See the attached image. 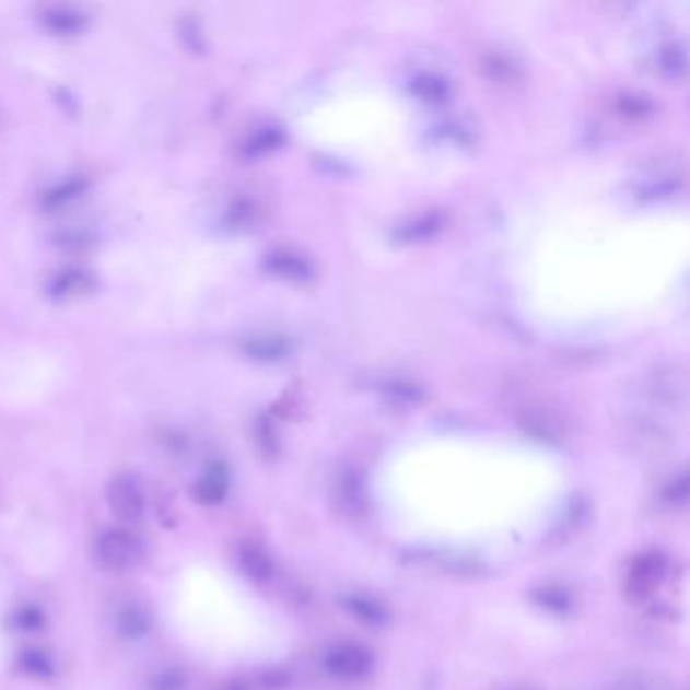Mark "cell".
<instances>
[{
  "label": "cell",
  "mask_w": 690,
  "mask_h": 690,
  "mask_svg": "<svg viewBox=\"0 0 690 690\" xmlns=\"http://www.w3.org/2000/svg\"><path fill=\"white\" fill-rule=\"evenodd\" d=\"M95 557L102 568L108 571H130L142 559V545L132 533L122 528H112L100 535L95 541Z\"/></svg>",
  "instance_id": "6da1fadb"
},
{
  "label": "cell",
  "mask_w": 690,
  "mask_h": 690,
  "mask_svg": "<svg viewBox=\"0 0 690 690\" xmlns=\"http://www.w3.org/2000/svg\"><path fill=\"white\" fill-rule=\"evenodd\" d=\"M108 504L112 513L124 523H136L144 516L147 496L144 488L135 475H118L108 487Z\"/></svg>",
  "instance_id": "7a4b0ae2"
},
{
  "label": "cell",
  "mask_w": 690,
  "mask_h": 690,
  "mask_svg": "<svg viewBox=\"0 0 690 690\" xmlns=\"http://www.w3.org/2000/svg\"><path fill=\"white\" fill-rule=\"evenodd\" d=\"M326 666L335 677L359 678L366 675V670L371 668V656L366 650L359 646L342 644L328 654Z\"/></svg>",
  "instance_id": "3957f363"
},
{
  "label": "cell",
  "mask_w": 690,
  "mask_h": 690,
  "mask_svg": "<svg viewBox=\"0 0 690 690\" xmlns=\"http://www.w3.org/2000/svg\"><path fill=\"white\" fill-rule=\"evenodd\" d=\"M664 575V559L658 555H646L638 559L636 565L630 569L628 589L630 594L644 597L660 583Z\"/></svg>",
  "instance_id": "277c9868"
},
{
  "label": "cell",
  "mask_w": 690,
  "mask_h": 690,
  "mask_svg": "<svg viewBox=\"0 0 690 690\" xmlns=\"http://www.w3.org/2000/svg\"><path fill=\"white\" fill-rule=\"evenodd\" d=\"M230 488V478L223 466L209 468L201 480L195 487V496L201 504H217L225 499V492Z\"/></svg>",
  "instance_id": "5b68a950"
},
{
  "label": "cell",
  "mask_w": 690,
  "mask_h": 690,
  "mask_svg": "<svg viewBox=\"0 0 690 690\" xmlns=\"http://www.w3.org/2000/svg\"><path fill=\"white\" fill-rule=\"evenodd\" d=\"M237 561H239V568H242V571H244L247 577L258 580V582L270 577V555H268L261 547H258V545H244V547L239 549Z\"/></svg>",
  "instance_id": "8992f818"
},
{
  "label": "cell",
  "mask_w": 690,
  "mask_h": 690,
  "mask_svg": "<svg viewBox=\"0 0 690 690\" xmlns=\"http://www.w3.org/2000/svg\"><path fill=\"white\" fill-rule=\"evenodd\" d=\"M118 630L122 636L132 638V640L149 634L150 618L147 616V611L135 608V606L124 609L118 616Z\"/></svg>",
  "instance_id": "52a82bcc"
},
{
  "label": "cell",
  "mask_w": 690,
  "mask_h": 690,
  "mask_svg": "<svg viewBox=\"0 0 690 690\" xmlns=\"http://www.w3.org/2000/svg\"><path fill=\"white\" fill-rule=\"evenodd\" d=\"M19 668L33 678L54 677V663L47 654H43L39 650H27L19 656Z\"/></svg>",
  "instance_id": "ba28073f"
},
{
  "label": "cell",
  "mask_w": 690,
  "mask_h": 690,
  "mask_svg": "<svg viewBox=\"0 0 690 690\" xmlns=\"http://www.w3.org/2000/svg\"><path fill=\"white\" fill-rule=\"evenodd\" d=\"M49 25H51L55 31L71 33V31L80 28V25H82V16L71 13V11H59V13L49 14Z\"/></svg>",
  "instance_id": "9c48e42d"
},
{
  "label": "cell",
  "mask_w": 690,
  "mask_h": 690,
  "mask_svg": "<svg viewBox=\"0 0 690 690\" xmlns=\"http://www.w3.org/2000/svg\"><path fill=\"white\" fill-rule=\"evenodd\" d=\"M185 689V677L178 670H163L152 680V690H183Z\"/></svg>",
  "instance_id": "30bf717a"
},
{
  "label": "cell",
  "mask_w": 690,
  "mask_h": 690,
  "mask_svg": "<svg viewBox=\"0 0 690 690\" xmlns=\"http://www.w3.org/2000/svg\"><path fill=\"white\" fill-rule=\"evenodd\" d=\"M43 623V613L37 608H23L16 611V625L23 630H35Z\"/></svg>",
  "instance_id": "8fae6325"
},
{
  "label": "cell",
  "mask_w": 690,
  "mask_h": 690,
  "mask_svg": "<svg viewBox=\"0 0 690 690\" xmlns=\"http://www.w3.org/2000/svg\"><path fill=\"white\" fill-rule=\"evenodd\" d=\"M82 285H85V276H82V273H66V276H61L55 282V292L69 294L73 290H82Z\"/></svg>",
  "instance_id": "7c38bea8"
},
{
  "label": "cell",
  "mask_w": 690,
  "mask_h": 690,
  "mask_svg": "<svg viewBox=\"0 0 690 690\" xmlns=\"http://www.w3.org/2000/svg\"><path fill=\"white\" fill-rule=\"evenodd\" d=\"M227 690H244V689H242V687H230V689Z\"/></svg>",
  "instance_id": "4fadbf2b"
}]
</instances>
